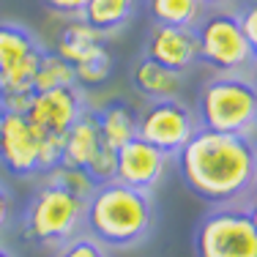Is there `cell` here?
<instances>
[{
    "instance_id": "17",
    "label": "cell",
    "mask_w": 257,
    "mask_h": 257,
    "mask_svg": "<svg viewBox=\"0 0 257 257\" xmlns=\"http://www.w3.org/2000/svg\"><path fill=\"white\" fill-rule=\"evenodd\" d=\"M99 47H104V36L96 33L88 22L77 17V20H69V25L60 30L55 52L74 66V63H79V60H85L88 55H93Z\"/></svg>"
},
{
    "instance_id": "30",
    "label": "cell",
    "mask_w": 257,
    "mask_h": 257,
    "mask_svg": "<svg viewBox=\"0 0 257 257\" xmlns=\"http://www.w3.org/2000/svg\"><path fill=\"white\" fill-rule=\"evenodd\" d=\"M0 257H17L14 252H11L9 246H3V243H0Z\"/></svg>"
},
{
    "instance_id": "31",
    "label": "cell",
    "mask_w": 257,
    "mask_h": 257,
    "mask_svg": "<svg viewBox=\"0 0 257 257\" xmlns=\"http://www.w3.org/2000/svg\"><path fill=\"white\" fill-rule=\"evenodd\" d=\"M252 145H254V181H257V137H252Z\"/></svg>"
},
{
    "instance_id": "5",
    "label": "cell",
    "mask_w": 257,
    "mask_h": 257,
    "mask_svg": "<svg viewBox=\"0 0 257 257\" xmlns=\"http://www.w3.org/2000/svg\"><path fill=\"white\" fill-rule=\"evenodd\" d=\"M192 30L197 41V63L213 74H249L257 55L249 47L232 9L205 11Z\"/></svg>"
},
{
    "instance_id": "28",
    "label": "cell",
    "mask_w": 257,
    "mask_h": 257,
    "mask_svg": "<svg viewBox=\"0 0 257 257\" xmlns=\"http://www.w3.org/2000/svg\"><path fill=\"white\" fill-rule=\"evenodd\" d=\"M227 3H232V0H203L205 9H224Z\"/></svg>"
},
{
    "instance_id": "4",
    "label": "cell",
    "mask_w": 257,
    "mask_h": 257,
    "mask_svg": "<svg viewBox=\"0 0 257 257\" xmlns=\"http://www.w3.org/2000/svg\"><path fill=\"white\" fill-rule=\"evenodd\" d=\"M85 197L41 175L22 211V238L41 249H58L82 232Z\"/></svg>"
},
{
    "instance_id": "3",
    "label": "cell",
    "mask_w": 257,
    "mask_h": 257,
    "mask_svg": "<svg viewBox=\"0 0 257 257\" xmlns=\"http://www.w3.org/2000/svg\"><path fill=\"white\" fill-rule=\"evenodd\" d=\"M200 128L216 134L257 137V88L246 74H211L194 101Z\"/></svg>"
},
{
    "instance_id": "12",
    "label": "cell",
    "mask_w": 257,
    "mask_h": 257,
    "mask_svg": "<svg viewBox=\"0 0 257 257\" xmlns=\"http://www.w3.org/2000/svg\"><path fill=\"white\" fill-rule=\"evenodd\" d=\"M143 58L154 60L175 74H189L197 66V41L192 28L151 25L143 44Z\"/></svg>"
},
{
    "instance_id": "27",
    "label": "cell",
    "mask_w": 257,
    "mask_h": 257,
    "mask_svg": "<svg viewBox=\"0 0 257 257\" xmlns=\"http://www.w3.org/2000/svg\"><path fill=\"white\" fill-rule=\"evenodd\" d=\"M246 211H249V219H252V224H254V232H257V192H254L252 197L246 200Z\"/></svg>"
},
{
    "instance_id": "6",
    "label": "cell",
    "mask_w": 257,
    "mask_h": 257,
    "mask_svg": "<svg viewBox=\"0 0 257 257\" xmlns=\"http://www.w3.org/2000/svg\"><path fill=\"white\" fill-rule=\"evenodd\" d=\"M194 257H257V232L246 205H216L197 222Z\"/></svg>"
},
{
    "instance_id": "25",
    "label": "cell",
    "mask_w": 257,
    "mask_h": 257,
    "mask_svg": "<svg viewBox=\"0 0 257 257\" xmlns=\"http://www.w3.org/2000/svg\"><path fill=\"white\" fill-rule=\"evenodd\" d=\"M41 6H44L50 14L66 17V20H77V17H82L88 0H41Z\"/></svg>"
},
{
    "instance_id": "22",
    "label": "cell",
    "mask_w": 257,
    "mask_h": 257,
    "mask_svg": "<svg viewBox=\"0 0 257 257\" xmlns=\"http://www.w3.org/2000/svg\"><path fill=\"white\" fill-rule=\"evenodd\" d=\"M44 178L60 183V186H66L69 192H74V194H79V197H85V200H88V194L96 189L93 181L88 178V173L79 170V167H63V164H58V167L47 170Z\"/></svg>"
},
{
    "instance_id": "8",
    "label": "cell",
    "mask_w": 257,
    "mask_h": 257,
    "mask_svg": "<svg viewBox=\"0 0 257 257\" xmlns=\"http://www.w3.org/2000/svg\"><path fill=\"white\" fill-rule=\"evenodd\" d=\"M44 44L20 22H0V77L3 93H33V77L44 55Z\"/></svg>"
},
{
    "instance_id": "20",
    "label": "cell",
    "mask_w": 257,
    "mask_h": 257,
    "mask_svg": "<svg viewBox=\"0 0 257 257\" xmlns=\"http://www.w3.org/2000/svg\"><path fill=\"white\" fill-rule=\"evenodd\" d=\"M71 69H74V79L79 88L82 85H101L109 77V71H112V58H109L107 47H99L93 55H88L85 60L74 63Z\"/></svg>"
},
{
    "instance_id": "24",
    "label": "cell",
    "mask_w": 257,
    "mask_h": 257,
    "mask_svg": "<svg viewBox=\"0 0 257 257\" xmlns=\"http://www.w3.org/2000/svg\"><path fill=\"white\" fill-rule=\"evenodd\" d=\"M235 14H238V22H241V30H243V36H246L249 47H252V52L257 55V0L246 3L243 9H238Z\"/></svg>"
},
{
    "instance_id": "23",
    "label": "cell",
    "mask_w": 257,
    "mask_h": 257,
    "mask_svg": "<svg viewBox=\"0 0 257 257\" xmlns=\"http://www.w3.org/2000/svg\"><path fill=\"white\" fill-rule=\"evenodd\" d=\"M52 257H109V254H107V246H101L88 232H77L74 238L60 243L58 249H52Z\"/></svg>"
},
{
    "instance_id": "21",
    "label": "cell",
    "mask_w": 257,
    "mask_h": 257,
    "mask_svg": "<svg viewBox=\"0 0 257 257\" xmlns=\"http://www.w3.org/2000/svg\"><path fill=\"white\" fill-rule=\"evenodd\" d=\"M115 167H118V151L109 148L101 140V145L96 148V154L90 156V162L85 164V173L93 181V186H101V183L115 181Z\"/></svg>"
},
{
    "instance_id": "15",
    "label": "cell",
    "mask_w": 257,
    "mask_h": 257,
    "mask_svg": "<svg viewBox=\"0 0 257 257\" xmlns=\"http://www.w3.org/2000/svg\"><path fill=\"white\" fill-rule=\"evenodd\" d=\"M137 3L140 0H88L79 20H85L96 33H101L107 39V36L123 30L132 22Z\"/></svg>"
},
{
    "instance_id": "26",
    "label": "cell",
    "mask_w": 257,
    "mask_h": 257,
    "mask_svg": "<svg viewBox=\"0 0 257 257\" xmlns=\"http://www.w3.org/2000/svg\"><path fill=\"white\" fill-rule=\"evenodd\" d=\"M11 219H14V200H11V192L6 189V183L0 181V232L9 230Z\"/></svg>"
},
{
    "instance_id": "16",
    "label": "cell",
    "mask_w": 257,
    "mask_h": 257,
    "mask_svg": "<svg viewBox=\"0 0 257 257\" xmlns=\"http://www.w3.org/2000/svg\"><path fill=\"white\" fill-rule=\"evenodd\" d=\"M99 118V132L101 140L109 148L118 151L120 145H126L128 140L137 137V112L123 101H109L96 112Z\"/></svg>"
},
{
    "instance_id": "2",
    "label": "cell",
    "mask_w": 257,
    "mask_h": 257,
    "mask_svg": "<svg viewBox=\"0 0 257 257\" xmlns=\"http://www.w3.org/2000/svg\"><path fill=\"white\" fill-rule=\"evenodd\" d=\"M154 197L120 181L96 186L85 200L82 232L115 249H134L154 232Z\"/></svg>"
},
{
    "instance_id": "18",
    "label": "cell",
    "mask_w": 257,
    "mask_h": 257,
    "mask_svg": "<svg viewBox=\"0 0 257 257\" xmlns=\"http://www.w3.org/2000/svg\"><path fill=\"white\" fill-rule=\"evenodd\" d=\"M148 17L154 25L173 28H194L205 14L203 0H148Z\"/></svg>"
},
{
    "instance_id": "14",
    "label": "cell",
    "mask_w": 257,
    "mask_h": 257,
    "mask_svg": "<svg viewBox=\"0 0 257 257\" xmlns=\"http://www.w3.org/2000/svg\"><path fill=\"white\" fill-rule=\"evenodd\" d=\"M132 88L137 96L145 101L156 99H181L183 90V77L175 71L164 69V66L154 63L148 58H137L132 66Z\"/></svg>"
},
{
    "instance_id": "19",
    "label": "cell",
    "mask_w": 257,
    "mask_h": 257,
    "mask_svg": "<svg viewBox=\"0 0 257 257\" xmlns=\"http://www.w3.org/2000/svg\"><path fill=\"white\" fill-rule=\"evenodd\" d=\"M66 85H77L74 69H71V63L63 60L58 52L47 50L41 55V63H39L36 77H33V93H39V90H52V88H66Z\"/></svg>"
},
{
    "instance_id": "9",
    "label": "cell",
    "mask_w": 257,
    "mask_h": 257,
    "mask_svg": "<svg viewBox=\"0 0 257 257\" xmlns=\"http://www.w3.org/2000/svg\"><path fill=\"white\" fill-rule=\"evenodd\" d=\"M88 109L85 90L79 85H66V88H52V90H39L30 96V104L22 115L36 132L39 140L58 137L71 128V123Z\"/></svg>"
},
{
    "instance_id": "1",
    "label": "cell",
    "mask_w": 257,
    "mask_h": 257,
    "mask_svg": "<svg viewBox=\"0 0 257 257\" xmlns=\"http://www.w3.org/2000/svg\"><path fill=\"white\" fill-rule=\"evenodd\" d=\"M173 162L189 194L211 208L246 205L257 192L254 145L249 137L197 128Z\"/></svg>"
},
{
    "instance_id": "29",
    "label": "cell",
    "mask_w": 257,
    "mask_h": 257,
    "mask_svg": "<svg viewBox=\"0 0 257 257\" xmlns=\"http://www.w3.org/2000/svg\"><path fill=\"white\" fill-rule=\"evenodd\" d=\"M249 79H252V85L257 88V58H254V63H252V69H249V74H246Z\"/></svg>"
},
{
    "instance_id": "33",
    "label": "cell",
    "mask_w": 257,
    "mask_h": 257,
    "mask_svg": "<svg viewBox=\"0 0 257 257\" xmlns=\"http://www.w3.org/2000/svg\"><path fill=\"white\" fill-rule=\"evenodd\" d=\"M0 115H3V107H0Z\"/></svg>"
},
{
    "instance_id": "10",
    "label": "cell",
    "mask_w": 257,
    "mask_h": 257,
    "mask_svg": "<svg viewBox=\"0 0 257 257\" xmlns=\"http://www.w3.org/2000/svg\"><path fill=\"white\" fill-rule=\"evenodd\" d=\"M0 164L14 178L41 175L39 137L22 112H6L3 109V115H0Z\"/></svg>"
},
{
    "instance_id": "13",
    "label": "cell",
    "mask_w": 257,
    "mask_h": 257,
    "mask_svg": "<svg viewBox=\"0 0 257 257\" xmlns=\"http://www.w3.org/2000/svg\"><path fill=\"white\" fill-rule=\"evenodd\" d=\"M101 145V132H99V118L96 109H85L82 115L71 123V128L63 134V151H60V164L63 167H79L90 162L96 148Z\"/></svg>"
},
{
    "instance_id": "11",
    "label": "cell",
    "mask_w": 257,
    "mask_h": 257,
    "mask_svg": "<svg viewBox=\"0 0 257 257\" xmlns=\"http://www.w3.org/2000/svg\"><path fill=\"white\" fill-rule=\"evenodd\" d=\"M173 159L154 148L151 143L134 137L126 145L118 148V167H115V181L126 183L140 192H154L159 183L164 181Z\"/></svg>"
},
{
    "instance_id": "7",
    "label": "cell",
    "mask_w": 257,
    "mask_h": 257,
    "mask_svg": "<svg viewBox=\"0 0 257 257\" xmlns=\"http://www.w3.org/2000/svg\"><path fill=\"white\" fill-rule=\"evenodd\" d=\"M200 128L194 107L183 99H156L145 101L137 112V137L151 143L162 154L173 159Z\"/></svg>"
},
{
    "instance_id": "32",
    "label": "cell",
    "mask_w": 257,
    "mask_h": 257,
    "mask_svg": "<svg viewBox=\"0 0 257 257\" xmlns=\"http://www.w3.org/2000/svg\"><path fill=\"white\" fill-rule=\"evenodd\" d=\"M0 93H3V77H0Z\"/></svg>"
}]
</instances>
